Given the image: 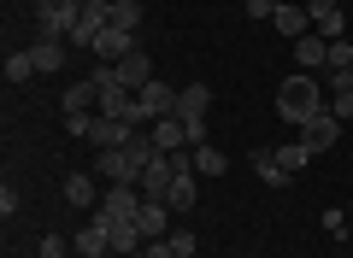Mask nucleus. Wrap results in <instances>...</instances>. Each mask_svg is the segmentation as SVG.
<instances>
[{
  "label": "nucleus",
  "instance_id": "33",
  "mask_svg": "<svg viewBox=\"0 0 353 258\" xmlns=\"http://www.w3.org/2000/svg\"><path fill=\"white\" fill-rule=\"evenodd\" d=\"M271 12H277V0H248V18H265L271 24Z\"/></svg>",
  "mask_w": 353,
  "mask_h": 258
},
{
  "label": "nucleus",
  "instance_id": "1",
  "mask_svg": "<svg viewBox=\"0 0 353 258\" xmlns=\"http://www.w3.org/2000/svg\"><path fill=\"white\" fill-rule=\"evenodd\" d=\"M324 106H330V100H324V88H318L312 71H294L289 83H277V118L294 123V129H301L306 118H318Z\"/></svg>",
  "mask_w": 353,
  "mask_h": 258
},
{
  "label": "nucleus",
  "instance_id": "5",
  "mask_svg": "<svg viewBox=\"0 0 353 258\" xmlns=\"http://www.w3.org/2000/svg\"><path fill=\"white\" fill-rule=\"evenodd\" d=\"M301 141H306V147H312V153H330V147H336V141H341V118H336V111H318V118H306L301 123Z\"/></svg>",
  "mask_w": 353,
  "mask_h": 258
},
{
  "label": "nucleus",
  "instance_id": "26",
  "mask_svg": "<svg viewBox=\"0 0 353 258\" xmlns=\"http://www.w3.org/2000/svg\"><path fill=\"white\" fill-rule=\"evenodd\" d=\"M318 36H324V41H341V36H347V18H341V12L318 18Z\"/></svg>",
  "mask_w": 353,
  "mask_h": 258
},
{
  "label": "nucleus",
  "instance_id": "13",
  "mask_svg": "<svg viewBox=\"0 0 353 258\" xmlns=\"http://www.w3.org/2000/svg\"><path fill=\"white\" fill-rule=\"evenodd\" d=\"M271 24H277V30H283L289 41L312 36V12H306V6H294V0H277V12H271Z\"/></svg>",
  "mask_w": 353,
  "mask_h": 258
},
{
  "label": "nucleus",
  "instance_id": "10",
  "mask_svg": "<svg viewBox=\"0 0 353 258\" xmlns=\"http://www.w3.org/2000/svg\"><path fill=\"white\" fill-rule=\"evenodd\" d=\"M88 53H94L101 65H118L124 53H136V30H112V24H106V30H101V41H94Z\"/></svg>",
  "mask_w": 353,
  "mask_h": 258
},
{
  "label": "nucleus",
  "instance_id": "11",
  "mask_svg": "<svg viewBox=\"0 0 353 258\" xmlns=\"http://www.w3.org/2000/svg\"><path fill=\"white\" fill-rule=\"evenodd\" d=\"M171 217H176V211L165 206V200H141V211H136V229L148 235V241H165V235H171Z\"/></svg>",
  "mask_w": 353,
  "mask_h": 258
},
{
  "label": "nucleus",
  "instance_id": "22",
  "mask_svg": "<svg viewBox=\"0 0 353 258\" xmlns=\"http://www.w3.org/2000/svg\"><path fill=\"white\" fill-rule=\"evenodd\" d=\"M30 76H41L36 71V53H30V47L24 53H6V83H30Z\"/></svg>",
  "mask_w": 353,
  "mask_h": 258
},
{
  "label": "nucleus",
  "instance_id": "21",
  "mask_svg": "<svg viewBox=\"0 0 353 258\" xmlns=\"http://www.w3.org/2000/svg\"><path fill=\"white\" fill-rule=\"evenodd\" d=\"M194 171H201V176H224L230 171V159H224V153H218V147H206V141H194Z\"/></svg>",
  "mask_w": 353,
  "mask_h": 258
},
{
  "label": "nucleus",
  "instance_id": "28",
  "mask_svg": "<svg viewBox=\"0 0 353 258\" xmlns=\"http://www.w3.org/2000/svg\"><path fill=\"white\" fill-rule=\"evenodd\" d=\"M88 123H94V111H65V136H88Z\"/></svg>",
  "mask_w": 353,
  "mask_h": 258
},
{
  "label": "nucleus",
  "instance_id": "32",
  "mask_svg": "<svg viewBox=\"0 0 353 258\" xmlns=\"http://www.w3.org/2000/svg\"><path fill=\"white\" fill-rule=\"evenodd\" d=\"M324 229L336 235V241H347V217H341V211H324Z\"/></svg>",
  "mask_w": 353,
  "mask_h": 258
},
{
  "label": "nucleus",
  "instance_id": "31",
  "mask_svg": "<svg viewBox=\"0 0 353 258\" xmlns=\"http://www.w3.org/2000/svg\"><path fill=\"white\" fill-rule=\"evenodd\" d=\"M141 258H176V246H171V235H165V241H148V246H141Z\"/></svg>",
  "mask_w": 353,
  "mask_h": 258
},
{
  "label": "nucleus",
  "instance_id": "29",
  "mask_svg": "<svg viewBox=\"0 0 353 258\" xmlns=\"http://www.w3.org/2000/svg\"><path fill=\"white\" fill-rule=\"evenodd\" d=\"M306 12H312V30H318V18H330V12H341V0H306Z\"/></svg>",
  "mask_w": 353,
  "mask_h": 258
},
{
  "label": "nucleus",
  "instance_id": "19",
  "mask_svg": "<svg viewBox=\"0 0 353 258\" xmlns=\"http://www.w3.org/2000/svg\"><path fill=\"white\" fill-rule=\"evenodd\" d=\"M253 171H259L265 188H283V182H289V171L277 164V147H259V153H253Z\"/></svg>",
  "mask_w": 353,
  "mask_h": 258
},
{
  "label": "nucleus",
  "instance_id": "7",
  "mask_svg": "<svg viewBox=\"0 0 353 258\" xmlns=\"http://www.w3.org/2000/svg\"><path fill=\"white\" fill-rule=\"evenodd\" d=\"M136 136V123L130 118H106V111H94V123H88V141H94V147H124V141Z\"/></svg>",
  "mask_w": 353,
  "mask_h": 258
},
{
  "label": "nucleus",
  "instance_id": "12",
  "mask_svg": "<svg viewBox=\"0 0 353 258\" xmlns=\"http://www.w3.org/2000/svg\"><path fill=\"white\" fill-rule=\"evenodd\" d=\"M112 71H118V83H124L130 94H141V88L153 83V59H148V53H141V47H136V53H124V59H118Z\"/></svg>",
  "mask_w": 353,
  "mask_h": 258
},
{
  "label": "nucleus",
  "instance_id": "25",
  "mask_svg": "<svg viewBox=\"0 0 353 258\" xmlns=\"http://www.w3.org/2000/svg\"><path fill=\"white\" fill-rule=\"evenodd\" d=\"M353 71V41H330V76Z\"/></svg>",
  "mask_w": 353,
  "mask_h": 258
},
{
  "label": "nucleus",
  "instance_id": "6",
  "mask_svg": "<svg viewBox=\"0 0 353 258\" xmlns=\"http://www.w3.org/2000/svg\"><path fill=\"white\" fill-rule=\"evenodd\" d=\"M165 111H176V88L171 83H148L136 94V123H153V118H165Z\"/></svg>",
  "mask_w": 353,
  "mask_h": 258
},
{
  "label": "nucleus",
  "instance_id": "24",
  "mask_svg": "<svg viewBox=\"0 0 353 258\" xmlns=\"http://www.w3.org/2000/svg\"><path fill=\"white\" fill-rule=\"evenodd\" d=\"M141 24V0H112V30H136Z\"/></svg>",
  "mask_w": 353,
  "mask_h": 258
},
{
  "label": "nucleus",
  "instance_id": "30",
  "mask_svg": "<svg viewBox=\"0 0 353 258\" xmlns=\"http://www.w3.org/2000/svg\"><path fill=\"white\" fill-rule=\"evenodd\" d=\"M171 246H176V258H194V235L189 229H171Z\"/></svg>",
  "mask_w": 353,
  "mask_h": 258
},
{
  "label": "nucleus",
  "instance_id": "9",
  "mask_svg": "<svg viewBox=\"0 0 353 258\" xmlns=\"http://www.w3.org/2000/svg\"><path fill=\"white\" fill-rule=\"evenodd\" d=\"M148 136H153V147H159V153H183V147H189V123L176 118V111H165V118H153Z\"/></svg>",
  "mask_w": 353,
  "mask_h": 258
},
{
  "label": "nucleus",
  "instance_id": "17",
  "mask_svg": "<svg viewBox=\"0 0 353 258\" xmlns=\"http://www.w3.org/2000/svg\"><path fill=\"white\" fill-rule=\"evenodd\" d=\"M65 200H71L77 211L94 206V200H101V188H94V171H71V176H65Z\"/></svg>",
  "mask_w": 353,
  "mask_h": 258
},
{
  "label": "nucleus",
  "instance_id": "18",
  "mask_svg": "<svg viewBox=\"0 0 353 258\" xmlns=\"http://www.w3.org/2000/svg\"><path fill=\"white\" fill-rule=\"evenodd\" d=\"M194 176H201V171H189V176H171V194H165V206H171L176 217H183V211H194V200H201Z\"/></svg>",
  "mask_w": 353,
  "mask_h": 258
},
{
  "label": "nucleus",
  "instance_id": "3",
  "mask_svg": "<svg viewBox=\"0 0 353 258\" xmlns=\"http://www.w3.org/2000/svg\"><path fill=\"white\" fill-rule=\"evenodd\" d=\"M136 211H141V188L136 182H106V200H101L106 223H136Z\"/></svg>",
  "mask_w": 353,
  "mask_h": 258
},
{
  "label": "nucleus",
  "instance_id": "15",
  "mask_svg": "<svg viewBox=\"0 0 353 258\" xmlns=\"http://www.w3.org/2000/svg\"><path fill=\"white\" fill-rule=\"evenodd\" d=\"M94 252H112V229H106L101 217L77 229V258H94Z\"/></svg>",
  "mask_w": 353,
  "mask_h": 258
},
{
  "label": "nucleus",
  "instance_id": "35",
  "mask_svg": "<svg viewBox=\"0 0 353 258\" xmlns=\"http://www.w3.org/2000/svg\"><path fill=\"white\" fill-rule=\"evenodd\" d=\"M94 258H118V252H94Z\"/></svg>",
  "mask_w": 353,
  "mask_h": 258
},
{
  "label": "nucleus",
  "instance_id": "8",
  "mask_svg": "<svg viewBox=\"0 0 353 258\" xmlns=\"http://www.w3.org/2000/svg\"><path fill=\"white\" fill-rule=\"evenodd\" d=\"M171 153H153V159H148V171H141V200H165V194H171Z\"/></svg>",
  "mask_w": 353,
  "mask_h": 258
},
{
  "label": "nucleus",
  "instance_id": "27",
  "mask_svg": "<svg viewBox=\"0 0 353 258\" xmlns=\"http://www.w3.org/2000/svg\"><path fill=\"white\" fill-rule=\"evenodd\" d=\"M330 111H336L341 123H353V88H336V94H330Z\"/></svg>",
  "mask_w": 353,
  "mask_h": 258
},
{
  "label": "nucleus",
  "instance_id": "34",
  "mask_svg": "<svg viewBox=\"0 0 353 258\" xmlns=\"http://www.w3.org/2000/svg\"><path fill=\"white\" fill-rule=\"evenodd\" d=\"M65 252V241H59V235H48V241H41V258H59Z\"/></svg>",
  "mask_w": 353,
  "mask_h": 258
},
{
  "label": "nucleus",
  "instance_id": "16",
  "mask_svg": "<svg viewBox=\"0 0 353 258\" xmlns=\"http://www.w3.org/2000/svg\"><path fill=\"white\" fill-rule=\"evenodd\" d=\"M59 106L65 111H101V83H94V76H88V83H71L59 94Z\"/></svg>",
  "mask_w": 353,
  "mask_h": 258
},
{
  "label": "nucleus",
  "instance_id": "14",
  "mask_svg": "<svg viewBox=\"0 0 353 258\" xmlns=\"http://www.w3.org/2000/svg\"><path fill=\"white\" fill-rule=\"evenodd\" d=\"M294 59H301V71H312V76H318V71H330V41L312 30V36L294 41Z\"/></svg>",
  "mask_w": 353,
  "mask_h": 258
},
{
  "label": "nucleus",
  "instance_id": "20",
  "mask_svg": "<svg viewBox=\"0 0 353 258\" xmlns=\"http://www.w3.org/2000/svg\"><path fill=\"white\" fill-rule=\"evenodd\" d=\"M30 53H36V71H41V76H53V71L65 65V41H48V36H36V47H30Z\"/></svg>",
  "mask_w": 353,
  "mask_h": 258
},
{
  "label": "nucleus",
  "instance_id": "23",
  "mask_svg": "<svg viewBox=\"0 0 353 258\" xmlns=\"http://www.w3.org/2000/svg\"><path fill=\"white\" fill-rule=\"evenodd\" d=\"M306 159H312V147H306V141H301V136H294V141H283V147H277V164H283V171H289V176H294V171H301V164H306Z\"/></svg>",
  "mask_w": 353,
  "mask_h": 258
},
{
  "label": "nucleus",
  "instance_id": "4",
  "mask_svg": "<svg viewBox=\"0 0 353 258\" xmlns=\"http://www.w3.org/2000/svg\"><path fill=\"white\" fill-rule=\"evenodd\" d=\"M106 24H112V0H83V18H77L71 41H77V47H94Z\"/></svg>",
  "mask_w": 353,
  "mask_h": 258
},
{
  "label": "nucleus",
  "instance_id": "2",
  "mask_svg": "<svg viewBox=\"0 0 353 258\" xmlns=\"http://www.w3.org/2000/svg\"><path fill=\"white\" fill-rule=\"evenodd\" d=\"M206 111H212V88H206V83H189V88H176V118L189 123V147L206 136Z\"/></svg>",
  "mask_w": 353,
  "mask_h": 258
}]
</instances>
